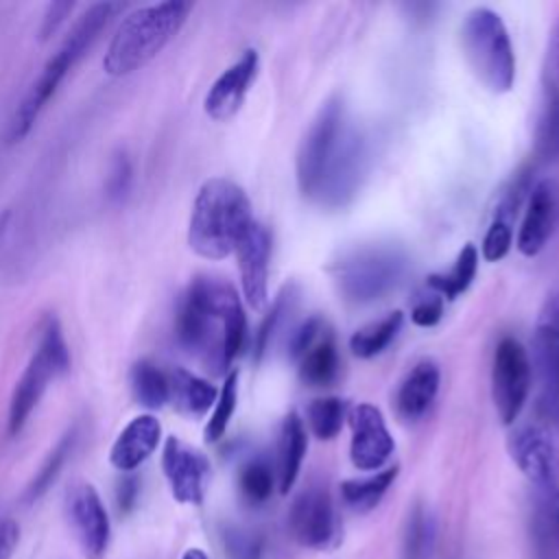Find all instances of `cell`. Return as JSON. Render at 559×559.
Masks as SVG:
<instances>
[{
	"instance_id": "cell-1",
	"label": "cell",
	"mask_w": 559,
	"mask_h": 559,
	"mask_svg": "<svg viewBox=\"0 0 559 559\" xmlns=\"http://www.w3.org/2000/svg\"><path fill=\"white\" fill-rule=\"evenodd\" d=\"M365 170V144L341 98L321 105L297 153V183L304 197L343 205L354 197Z\"/></svg>"
},
{
	"instance_id": "cell-2",
	"label": "cell",
	"mask_w": 559,
	"mask_h": 559,
	"mask_svg": "<svg viewBox=\"0 0 559 559\" xmlns=\"http://www.w3.org/2000/svg\"><path fill=\"white\" fill-rule=\"evenodd\" d=\"M179 345L199 356L207 369L223 373L240 354L247 319L234 286L218 277H194L177 308Z\"/></svg>"
},
{
	"instance_id": "cell-3",
	"label": "cell",
	"mask_w": 559,
	"mask_h": 559,
	"mask_svg": "<svg viewBox=\"0 0 559 559\" xmlns=\"http://www.w3.org/2000/svg\"><path fill=\"white\" fill-rule=\"evenodd\" d=\"M122 9L120 2H96L87 7L85 13L74 22L70 33L63 37L61 46L55 50V55L44 63L37 79L31 83L22 100L11 114L7 140L11 144L22 142L31 129L35 127L39 114L48 105V100L55 96L57 87L66 79V74L72 70V66L92 48V44L98 39L103 28L111 22V17Z\"/></svg>"
},
{
	"instance_id": "cell-4",
	"label": "cell",
	"mask_w": 559,
	"mask_h": 559,
	"mask_svg": "<svg viewBox=\"0 0 559 559\" xmlns=\"http://www.w3.org/2000/svg\"><path fill=\"white\" fill-rule=\"evenodd\" d=\"M251 223L253 214L247 192L231 179L212 177L194 197L188 245L205 260H223L236 251Z\"/></svg>"
},
{
	"instance_id": "cell-5",
	"label": "cell",
	"mask_w": 559,
	"mask_h": 559,
	"mask_svg": "<svg viewBox=\"0 0 559 559\" xmlns=\"http://www.w3.org/2000/svg\"><path fill=\"white\" fill-rule=\"evenodd\" d=\"M190 11V2L168 0L127 13L109 39L103 70L109 76H127L144 68L181 31Z\"/></svg>"
},
{
	"instance_id": "cell-6",
	"label": "cell",
	"mask_w": 559,
	"mask_h": 559,
	"mask_svg": "<svg viewBox=\"0 0 559 559\" xmlns=\"http://www.w3.org/2000/svg\"><path fill=\"white\" fill-rule=\"evenodd\" d=\"M463 55L476 79L493 94L515 83V52L502 17L489 7L472 9L461 24Z\"/></svg>"
},
{
	"instance_id": "cell-7",
	"label": "cell",
	"mask_w": 559,
	"mask_h": 559,
	"mask_svg": "<svg viewBox=\"0 0 559 559\" xmlns=\"http://www.w3.org/2000/svg\"><path fill=\"white\" fill-rule=\"evenodd\" d=\"M70 371V349L63 338L61 325L57 317H46L39 328V341L28 358L20 380L13 386L7 413V432L9 437H17L31 413L37 408L41 395L46 393L50 380Z\"/></svg>"
},
{
	"instance_id": "cell-8",
	"label": "cell",
	"mask_w": 559,
	"mask_h": 559,
	"mask_svg": "<svg viewBox=\"0 0 559 559\" xmlns=\"http://www.w3.org/2000/svg\"><path fill=\"white\" fill-rule=\"evenodd\" d=\"M406 269V255L395 247H365L336 264L341 293L356 304L380 299L397 286Z\"/></svg>"
},
{
	"instance_id": "cell-9",
	"label": "cell",
	"mask_w": 559,
	"mask_h": 559,
	"mask_svg": "<svg viewBox=\"0 0 559 559\" xmlns=\"http://www.w3.org/2000/svg\"><path fill=\"white\" fill-rule=\"evenodd\" d=\"M531 391V358L513 336L500 338L491 362V395L502 424L511 426Z\"/></svg>"
},
{
	"instance_id": "cell-10",
	"label": "cell",
	"mask_w": 559,
	"mask_h": 559,
	"mask_svg": "<svg viewBox=\"0 0 559 559\" xmlns=\"http://www.w3.org/2000/svg\"><path fill=\"white\" fill-rule=\"evenodd\" d=\"M66 515L85 559H103L111 542V522L92 483L76 480L68 487Z\"/></svg>"
},
{
	"instance_id": "cell-11",
	"label": "cell",
	"mask_w": 559,
	"mask_h": 559,
	"mask_svg": "<svg viewBox=\"0 0 559 559\" xmlns=\"http://www.w3.org/2000/svg\"><path fill=\"white\" fill-rule=\"evenodd\" d=\"M162 472L170 493L181 504H201L210 485L212 467L207 456L183 443L179 437H168L162 450Z\"/></svg>"
},
{
	"instance_id": "cell-12",
	"label": "cell",
	"mask_w": 559,
	"mask_h": 559,
	"mask_svg": "<svg viewBox=\"0 0 559 559\" xmlns=\"http://www.w3.org/2000/svg\"><path fill=\"white\" fill-rule=\"evenodd\" d=\"M352 443L349 459L354 467L362 472H380L395 450V441L384 424L382 413L367 402H360L349 411Z\"/></svg>"
},
{
	"instance_id": "cell-13",
	"label": "cell",
	"mask_w": 559,
	"mask_h": 559,
	"mask_svg": "<svg viewBox=\"0 0 559 559\" xmlns=\"http://www.w3.org/2000/svg\"><path fill=\"white\" fill-rule=\"evenodd\" d=\"M557 227H559V181L548 177L537 181L528 192L526 212L515 240L520 253L528 258L537 255L555 236Z\"/></svg>"
},
{
	"instance_id": "cell-14",
	"label": "cell",
	"mask_w": 559,
	"mask_h": 559,
	"mask_svg": "<svg viewBox=\"0 0 559 559\" xmlns=\"http://www.w3.org/2000/svg\"><path fill=\"white\" fill-rule=\"evenodd\" d=\"M238 269H240V286L245 301L260 310L269 297V262H271V234L258 221L245 231L236 247Z\"/></svg>"
},
{
	"instance_id": "cell-15",
	"label": "cell",
	"mask_w": 559,
	"mask_h": 559,
	"mask_svg": "<svg viewBox=\"0 0 559 559\" xmlns=\"http://www.w3.org/2000/svg\"><path fill=\"white\" fill-rule=\"evenodd\" d=\"M288 528L297 544L323 548L334 535V507L328 491L321 487L301 491L288 511Z\"/></svg>"
},
{
	"instance_id": "cell-16",
	"label": "cell",
	"mask_w": 559,
	"mask_h": 559,
	"mask_svg": "<svg viewBox=\"0 0 559 559\" xmlns=\"http://www.w3.org/2000/svg\"><path fill=\"white\" fill-rule=\"evenodd\" d=\"M260 57L253 48L245 50L207 90L203 109L212 120H229L245 103V96L255 81Z\"/></svg>"
},
{
	"instance_id": "cell-17",
	"label": "cell",
	"mask_w": 559,
	"mask_h": 559,
	"mask_svg": "<svg viewBox=\"0 0 559 559\" xmlns=\"http://www.w3.org/2000/svg\"><path fill=\"white\" fill-rule=\"evenodd\" d=\"M509 454L520 472L537 487L555 483V445L550 435L535 424L520 426L509 437Z\"/></svg>"
},
{
	"instance_id": "cell-18",
	"label": "cell",
	"mask_w": 559,
	"mask_h": 559,
	"mask_svg": "<svg viewBox=\"0 0 559 559\" xmlns=\"http://www.w3.org/2000/svg\"><path fill=\"white\" fill-rule=\"evenodd\" d=\"M162 439V424L155 415L142 413L135 415L116 437L109 450V463L122 472L129 474L138 469L159 445Z\"/></svg>"
},
{
	"instance_id": "cell-19",
	"label": "cell",
	"mask_w": 559,
	"mask_h": 559,
	"mask_svg": "<svg viewBox=\"0 0 559 559\" xmlns=\"http://www.w3.org/2000/svg\"><path fill=\"white\" fill-rule=\"evenodd\" d=\"M439 367L432 360H419L400 382L395 395L397 415L404 421H415L428 413L439 391Z\"/></svg>"
},
{
	"instance_id": "cell-20",
	"label": "cell",
	"mask_w": 559,
	"mask_h": 559,
	"mask_svg": "<svg viewBox=\"0 0 559 559\" xmlns=\"http://www.w3.org/2000/svg\"><path fill=\"white\" fill-rule=\"evenodd\" d=\"M308 450V437L304 419L297 413H288L280 428L277 441V487L280 493H288L301 469V461Z\"/></svg>"
},
{
	"instance_id": "cell-21",
	"label": "cell",
	"mask_w": 559,
	"mask_h": 559,
	"mask_svg": "<svg viewBox=\"0 0 559 559\" xmlns=\"http://www.w3.org/2000/svg\"><path fill=\"white\" fill-rule=\"evenodd\" d=\"M168 386H170L168 402H173L175 408L188 417L205 415L218 397V391L214 384H210L207 380H203L181 367H175L170 371Z\"/></svg>"
},
{
	"instance_id": "cell-22",
	"label": "cell",
	"mask_w": 559,
	"mask_h": 559,
	"mask_svg": "<svg viewBox=\"0 0 559 559\" xmlns=\"http://www.w3.org/2000/svg\"><path fill=\"white\" fill-rule=\"evenodd\" d=\"M338 352L330 334H321L299 358V378L310 386H328L338 376Z\"/></svg>"
},
{
	"instance_id": "cell-23",
	"label": "cell",
	"mask_w": 559,
	"mask_h": 559,
	"mask_svg": "<svg viewBox=\"0 0 559 559\" xmlns=\"http://www.w3.org/2000/svg\"><path fill=\"white\" fill-rule=\"evenodd\" d=\"M129 386L135 402L148 411L162 408L170 397L168 376L151 360H138L129 371Z\"/></svg>"
},
{
	"instance_id": "cell-24",
	"label": "cell",
	"mask_w": 559,
	"mask_h": 559,
	"mask_svg": "<svg viewBox=\"0 0 559 559\" xmlns=\"http://www.w3.org/2000/svg\"><path fill=\"white\" fill-rule=\"evenodd\" d=\"M397 476V465L393 467H386V469H380L376 472L373 476L369 478H352V480H345L341 485V496H343V502L358 511V513H367L371 511L380 500L382 496L389 491V487L393 485Z\"/></svg>"
},
{
	"instance_id": "cell-25",
	"label": "cell",
	"mask_w": 559,
	"mask_h": 559,
	"mask_svg": "<svg viewBox=\"0 0 559 559\" xmlns=\"http://www.w3.org/2000/svg\"><path fill=\"white\" fill-rule=\"evenodd\" d=\"M76 439H79V428H76V426H70V428L59 437V441H57L55 448L48 452V456L44 459L41 467L37 469V474L33 476V480L28 483V487H26V491H24V500H26V502L39 500V498L52 487V483L57 480L59 472L63 469L68 456H70L72 450H74Z\"/></svg>"
},
{
	"instance_id": "cell-26",
	"label": "cell",
	"mask_w": 559,
	"mask_h": 559,
	"mask_svg": "<svg viewBox=\"0 0 559 559\" xmlns=\"http://www.w3.org/2000/svg\"><path fill=\"white\" fill-rule=\"evenodd\" d=\"M476 269H478V251L474 245H465L452 269L448 273H435L426 280L428 288L437 295H441L443 299H456L461 293H465L476 275Z\"/></svg>"
},
{
	"instance_id": "cell-27",
	"label": "cell",
	"mask_w": 559,
	"mask_h": 559,
	"mask_svg": "<svg viewBox=\"0 0 559 559\" xmlns=\"http://www.w3.org/2000/svg\"><path fill=\"white\" fill-rule=\"evenodd\" d=\"M404 323V314L400 310H393L384 314L382 319L356 330L349 338V349L358 358H373L382 349L389 347V343L397 336L400 328Z\"/></svg>"
},
{
	"instance_id": "cell-28",
	"label": "cell",
	"mask_w": 559,
	"mask_h": 559,
	"mask_svg": "<svg viewBox=\"0 0 559 559\" xmlns=\"http://www.w3.org/2000/svg\"><path fill=\"white\" fill-rule=\"evenodd\" d=\"M347 406L341 397H319L306 408V421L317 439H334L345 421Z\"/></svg>"
},
{
	"instance_id": "cell-29",
	"label": "cell",
	"mask_w": 559,
	"mask_h": 559,
	"mask_svg": "<svg viewBox=\"0 0 559 559\" xmlns=\"http://www.w3.org/2000/svg\"><path fill=\"white\" fill-rule=\"evenodd\" d=\"M535 153L544 162H559V87H552L537 129H535Z\"/></svg>"
},
{
	"instance_id": "cell-30",
	"label": "cell",
	"mask_w": 559,
	"mask_h": 559,
	"mask_svg": "<svg viewBox=\"0 0 559 559\" xmlns=\"http://www.w3.org/2000/svg\"><path fill=\"white\" fill-rule=\"evenodd\" d=\"M432 520L428 511L417 504L406 522L404 544H402V559H428L432 548Z\"/></svg>"
},
{
	"instance_id": "cell-31",
	"label": "cell",
	"mask_w": 559,
	"mask_h": 559,
	"mask_svg": "<svg viewBox=\"0 0 559 559\" xmlns=\"http://www.w3.org/2000/svg\"><path fill=\"white\" fill-rule=\"evenodd\" d=\"M236 404H238V371H229L221 391H218V397L214 402V411L207 419V426H205V441L207 443H214L218 441L227 426H229V419L236 411Z\"/></svg>"
},
{
	"instance_id": "cell-32",
	"label": "cell",
	"mask_w": 559,
	"mask_h": 559,
	"mask_svg": "<svg viewBox=\"0 0 559 559\" xmlns=\"http://www.w3.org/2000/svg\"><path fill=\"white\" fill-rule=\"evenodd\" d=\"M533 367L539 376L542 393L559 395V338L535 334Z\"/></svg>"
},
{
	"instance_id": "cell-33",
	"label": "cell",
	"mask_w": 559,
	"mask_h": 559,
	"mask_svg": "<svg viewBox=\"0 0 559 559\" xmlns=\"http://www.w3.org/2000/svg\"><path fill=\"white\" fill-rule=\"evenodd\" d=\"M273 485H275V474L264 459H251L240 467L238 487L249 502L253 504L266 502L273 493Z\"/></svg>"
},
{
	"instance_id": "cell-34",
	"label": "cell",
	"mask_w": 559,
	"mask_h": 559,
	"mask_svg": "<svg viewBox=\"0 0 559 559\" xmlns=\"http://www.w3.org/2000/svg\"><path fill=\"white\" fill-rule=\"evenodd\" d=\"M531 528L544 533L559 546V487L555 483L539 487L531 515Z\"/></svg>"
},
{
	"instance_id": "cell-35",
	"label": "cell",
	"mask_w": 559,
	"mask_h": 559,
	"mask_svg": "<svg viewBox=\"0 0 559 559\" xmlns=\"http://www.w3.org/2000/svg\"><path fill=\"white\" fill-rule=\"evenodd\" d=\"M295 299H297V293H295V286H293V284L286 286V288L277 295V299H275L271 312L264 317V321H262V325H260V330H258V336H255V356H258V358L269 349L273 336L277 334L280 323H282V321L286 319V314L293 310Z\"/></svg>"
},
{
	"instance_id": "cell-36",
	"label": "cell",
	"mask_w": 559,
	"mask_h": 559,
	"mask_svg": "<svg viewBox=\"0 0 559 559\" xmlns=\"http://www.w3.org/2000/svg\"><path fill=\"white\" fill-rule=\"evenodd\" d=\"M131 179H133V166H131V157L124 148H118L111 157L109 164V175L105 181V194L111 203H118L127 197L129 188H131Z\"/></svg>"
},
{
	"instance_id": "cell-37",
	"label": "cell",
	"mask_w": 559,
	"mask_h": 559,
	"mask_svg": "<svg viewBox=\"0 0 559 559\" xmlns=\"http://www.w3.org/2000/svg\"><path fill=\"white\" fill-rule=\"evenodd\" d=\"M511 245H513V223L493 216V221L483 238V247H480L483 258L487 262H498L509 253Z\"/></svg>"
},
{
	"instance_id": "cell-38",
	"label": "cell",
	"mask_w": 559,
	"mask_h": 559,
	"mask_svg": "<svg viewBox=\"0 0 559 559\" xmlns=\"http://www.w3.org/2000/svg\"><path fill=\"white\" fill-rule=\"evenodd\" d=\"M443 306H445V299L430 290V295H424L415 301V306L411 310V319L419 328H432L441 321Z\"/></svg>"
},
{
	"instance_id": "cell-39",
	"label": "cell",
	"mask_w": 559,
	"mask_h": 559,
	"mask_svg": "<svg viewBox=\"0 0 559 559\" xmlns=\"http://www.w3.org/2000/svg\"><path fill=\"white\" fill-rule=\"evenodd\" d=\"M323 334V325H321V319H317V317H312V319H308V321H304L295 332H293V336H290V341H288V349H290V356L293 358H301L310 347H312V343L319 338Z\"/></svg>"
},
{
	"instance_id": "cell-40",
	"label": "cell",
	"mask_w": 559,
	"mask_h": 559,
	"mask_svg": "<svg viewBox=\"0 0 559 559\" xmlns=\"http://www.w3.org/2000/svg\"><path fill=\"white\" fill-rule=\"evenodd\" d=\"M537 334L559 338V290L548 295L537 317Z\"/></svg>"
},
{
	"instance_id": "cell-41",
	"label": "cell",
	"mask_w": 559,
	"mask_h": 559,
	"mask_svg": "<svg viewBox=\"0 0 559 559\" xmlns=\"http://www.w3.org/2000/svg\"><path fill=\"white\" fill-rule=\"evenodd\" d=\"M74 11V2H50L46 7V13L41 17V28H39V37L46 41L50 39L68 20V15Z\"/></svg>"
},
{
	"instance_id": "cell-42",
	"label": "cell",
	"mask_w": 559,
	"mask_h": 559,
	"mask_svg": "<svg viewBox=\"0 0 559 559\" xmlns=\"http://www.w3.org/2000/svg\"><path fill=\"white\" fill-rule=\"evenodd\" d=\"M20 542V526L11 518H0V559H11Z\"/></svg>"
},
{
	"instance_id": "cell-43",
	"label": "cell",
	"mask_w": 559,
	"mask_h": 559,
	"mask_svg": "<svg viewBox=\"0 0 559 559\" xmlns=\"http://www.w3.org/2000/svg\"><path fill=\"white\" fill-rule=\"evenodd\" d=\"M537 411H539L542 419H546L548 424L559 428V395L542 393L539 402H537Z\"/></svg>"
},
{
	"instance_id": "cell-44",
	"label": "cell",
	"mask_w": 559,
	"mask_h": 559,
	"mask_svg": "<svg viewBox=\"0 0 559 559\" xmlns=\"http://www.w3.org/2000/svg\"><path fill=\"white\" fill-rule=\"evenodd\" d=\"M138 498V483L133 476H127L118 485V507L120 511H129Z\"/></svg>"
},
{
	"instance_id": "cell-45",
	"label": "cell",
	"mask_w": 559,
	"mask_h": 559,
	"mask_svg": "<svg viewBox=\"0 0 559 559\" xmlns=\"http://www.w3.org/2000/svg\"><path fill=\"white\" fill-rule=\"evenodd\" d=\"M550 76H552V87H559V24L552 33V41H550Z\"/></svg>"
},
{
	"instance_id": "cell-46",
	"label": "cell",
	"mask_w": 559,
	"mask_h": 559,
	"mask_svg": "<svg viewBox=\"0 0 559 559\" xmlns=\"http://www.w3.org/2000/svg\"><path fill=\"white\" fill-rule=\"evenodd\" d=\"M238 559H260V548L255 544H242L236 550Z\"/></svg>"
},
{
	"instance_id": "cell-47",
	"label": "cell",
	"mask_w": 559,
	"mask_h": 559,
	"mask_svg": "<svg viewBox=\"0 0 559 559\" xmlns=\"http://www.w3.org/2000/svg\"><path fill=\"white\" fill-rule=\"evenodd\" d=\"M181 559H210V557L205 555V550H203V548H197V546H192V548L183 550Z\"/></svg>"
},
{
	"instance_id": "cell-48",
	"label": "cell",
	"mask_w": 559,
	"mask_h": 559,
	"mask_svg": "<svg viewBox=\"0 0 559 559\" xmlns=\"http://www.w3.org/2000/svg\"><path fill=\"white\" fill-rule=\"evenodd\" d=\"M9 221H11V212H9V210H2V212H0V240H2V236H4V231H7V227H9Z\"/></svg>"
}]
</instances>
